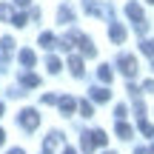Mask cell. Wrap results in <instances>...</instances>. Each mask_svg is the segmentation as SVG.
Segmentation results:
<instances>
[{
    "label": "cell",
    "mask_w": 154,
    "mask_h": 154,
    "mask_svg": "<svg viewBox=\"0 0 154 154\" xmlns=\"http://www.w3.org/2000/svg\"><path fill=\"white\" fill-rule=\"evenodd\" d=\"M17 123H20L26 131H34V128L40 126V114H37L34 109H23V111H20V117H17Z\"/></svg>",
    "instance_id": "obj_1"
},
{
    "label": "cell",
    "mask_w": 154,
    "mask_h": 154,
    "mask_svg": "<svg viewBox=\"0 0 154 154\" xmlns=\"http://www.w3.org/2000/svg\"><path fill=\"white\" fill-rule=\"evenodd\" d=\"M117 66H120V72L126 74V77L137 74V60H134L131 54H120V57H117Z\"/></svg>",
    "instance_id": "obj_2"
},
{
    "label": "cell",
    "mask_w": 154,
    "mask_h": 154,
    "mask_svg": "<svg viewBox=\"0 0 154 154\" xmlns=\"http://www.w3.org/2000/svg\"><path fill=\"white\" fill-rule=\"evenodd\" d=\"M11 51H14V40H11V37H3V40H0V69H6Z\"/></svg>",
    "instance_id": "obj_3"
},
{
    "label": "cell",
    "mask_w": 154,
    "mask_h": 154,
    "mask_svg": "<svg viewBox=\"0 0 154 154\" xmlns=\"http://www.w3.org/2000/svg\"><path fill=\"white\" fill-rule=\"evenodd\" d=\"M88 97H91L94 103H109V100H111V91L106 86H94V88H88Z\"/></svg>",
    "instance_id": "obj_4"
},
{
    "label": "cell",
    "mask_w": 154,
    "mask_h": 154,
    "mask_svg": "<svg viewBox=\"0 0 154 154\" xmlns=\"http://www.w3.org/2000/svg\"><path fill=\"white\" fill-rule=\"evenodd\" d=\"M60 140H63V134H60V131H51L49 137H46V143H43V154H51L57 146H60Z\"/></svg>",
    "instance_id": "obj_5"
},
{
    "label": "cell",
    "mask_w": 154,
    "mask_h": 154,
    "mask_svg": "<svg viewBox=\"0 0 154 154\" xmlns=\"http://www.w3.org/2000/svg\"><path fill=\"white\" fill-rule=\"evenodd\" d=\"M57 106H60V111L69 117V114L77 109V100H74V97H57Z\"/></svg>",
    "instance_id": "obj_6"
},
{
    "label": "cell",
    "mask_w": 154,
    "mask_h": 154,
    "mask_svg": "<svg viewBox=\"0 0 154 154\" xmlns=\"http://www.w3.org/2000/svg\"><path fill=\"white\" fill-rule=\"evenodd\" d=\"M109 37L114 40V43H123V40H126V29H123L120 23H111L109 26Z\"/></svg>",
    "instance_id": "obj_7"
},
{
    "label": "cell",
    "mask_w": 154,
    "mask_h": 154,
    "mask_svg": "<svg viewBox=\"0 0 154 154\" xmlns=\"http://www.w3.org/2000/svg\"><path fill=\"white\" fill-rule=\"evenodd\" d=\"M17 60H20V66H23V69H32L37 57H34V51H32V49H23L20 54H17Z\"/></svg>",
    "instance_id": "obj_8"
},
{
    "label": "cell",
    "mask_w": 154,
    "mask_h": 154,
    "mask_svg": "<svg viewBox=\"0 0 154 154\" xmlns=\"http://www.w3.org/2000/svg\"><path fill=\"white\" fill-rule=\"evenodd\" d=\"M126 14L131 17L134 23H140V20H146V17H143V9H140L137 3H128V6H126Z\"/></svg>",
    "instance_id": "obj_9"
},
{
    "label": "cell",
    "mask_w": 154,
    "mask_h": 154,
    "mask_svg": "<svg viewBox=\"0 0 154 154\" xmlns=\"http://www.w3.org/2000/svg\"><path fill=\"white\" fill-rule=\"evenodd\" d=\"M20 83H23L26 88H34V86H40V77L32 74V72H23V74H20Z\"/></svg>",
    "instance_id": "obj_10"
},
{
    "label": "cell",
    "mask_w": 154,
    "mask_h": 154,
    "mask_svg": "<svg viewBox=\"0 0 154 154\" xmlns=\"http://www.w3.org/2000/svg\"><path fill=\"white\" fill-rule=\"evenodd\" d=\"M40 46H43V49H54V46H57V37L51 32H43V34H40Z\"/></svg>",
    "instance_id": "obj_11"
},
{
    "label": "cell",
    "mask_w": 154,
    "mask_h": 154,
    "mask_svg": "<svg viewBox=\"0 0 154 154\" xmlns=\"http://www.w3.org/2000/svg\"><path fill=\"white\" fill-rule=\"evenodd\" d=\"M57 20H60V23H66V26H69V23L74 20V11L69 9V6H60V11H57Z\"/></svg>",
    "instance_id": "obj_12"
},
{
    "label": "cell",
    "mask_w": 154,
    "mask_h": 154,
    "mask_svg": "<svg viewBox=\"0 0 154 154\" xmlns=\"http://www.w3.org/2000/svg\"><path fill=\"white\" fill-rule=\"evenodd\" d=\"M69 69H72L74 77H83V60L80 57H69Z\"/></svg>",
    "instance_id": "obj_13"
},
{
    "label": "cell",
    "mask_w": 154,
    "mask_h": 154,
    "mask_svg": "<svg viewBox=\"0 0 154 154\" xmlns=\"http://www.w3.org/2000/svg\"><path fill=\"white\" fill-rule=\"evenodd\" d=\"M117 137H120V140H128V137H131V126H128V123H117Z\"/></svg>",
    "instance_id": "obj_14"
},
{
    "label": "cell",
    "mask_w": 154,
    "mask_h": 154,
    "mask_svg": "<svg viewBox=\"0 0 154 154\" xmlns=\"http://www.w3.org/2000/svg\"><path fill=\"white\" fill-rule=\"evenodd\" d=\"M91 149H94V137H91V131H86L83 134V151L91 154Z\"/></svg>",
    "instance_id": "obj_15"
},
{
    "label": "cell",
    "mask_w": 154,
    "mask_h": 154,
    "mask_svg": "<svg viewBox=\"0 0 154 154\" xmlns=\"http://www.w3.org/2000/svg\"><path fill=\"white\" fill-rule=\"evenodd\" d=\"M137 126H140V131H143L146 137H154V126H151V123H146V117H140Z\"/></svg>",
    "instance_id": "obj_16"
},
{
    "label": "cell",
    "mask_w": 154,
    "mask_h": 154,
    "mask_svg": "<svg viewBox=\"0 0 154 154\" xmlns=\"http://www.w3.org/2000/svg\"><path fill=\"white\" fill-rule=\"evenodd\" d=\"M97 77H100L103 83H111V77H114V74H111L109 66H100V69H97Z\"/></svg>",
    "instance_id": "obj_17"
},
{
    "label": "cell",
    "mask_w": 154,
    "mask_h": 154,
    "mask_svg": "<svg viewBox=\"0 0 154 154\" xmlns=\"http://www.w3.org/2000/svg\"><path fill=\"white\" fill-rule=\"evenodd\" d=\"M83 9H86L88 14H100V11H103V9H100L97 3H94V0H83Z\"/></svg>",
    "instance_id": "obj_18"
},
{
    "label": "cell",
    "mask_w": 154,
    "mask_h": 154,
    "mask_svg": "<svg viewBox=\"0 0 154 154\" xmlns=\"http://www.w3.org/2000/svg\"><path fill=\"white\" fill-rule=\"evenodd\" d=\"M91 137H94V146H106V143H109L106 131H100V128H97V131H91Z\"/></svg>",
    "instance_id": "obj_19"
},
{
    "label": "cell",
    "mask_w": 154,
    "mask_h": 154,
    "mask_svg": "<svg viewBox=\"0 0 154 154\" xmlns=\"http://www.w3.org/2000/svg\"><path fill=\"white\" fill-rule=\"evenodd\" d=\"M140 51L149 54V57H154V40H143V43H140Z\"/></svg>",
    "instance_id": "obj_20"
},
{
    "label": "cell",
    "mask_w": 154,
    "mask_h": 154,
    "mask_svg": "<svg viewBox=\"0 0 154 154\" xmlns=\"http://www.w3.org/2000/svg\"><path fill=\"white\" fill-rule=\"evenodd\" d=\"M46 66H49V72H51V74L60 72V60H57V57H49V60H46Z\"/></svg>",
    "instance_id": "obj_21"
},
{
    "label": "cell",
    "mask_w": 154,
    "mask_h": 154,
    "mask_svg": "<svg viewBox=\"0 0 154 154\" xmlns=\"http://www.w3.org/2000/svg\"><path fill=\"white\" fill-rule=\"evenodd\" d=\"M80 114H83V117H91V114H94V109H91L88 100H83V103H80Z\"/></svg>",
    "instance_id": "obj_22"
},
{
    "label": "cell",
    "mask_w": 154,
    "mask_h": 154,
    "mask_svg": "<svg viewBox=\"0 0 154 154\" xmlns=\"http://www.w3.org/2000/svg\"><path fill=\"white\" fill-rule=\"evenodd\" d=\"M11 23L23 29V26H26V23H29V17H26V14H11Z\"/></svg>",
    "instance_id": "obj_23"
},
{
    "label": "cell",
    "mask_w": 154,
    "mask_h": 154,
    "mask_svg": "<svg viewBox=\"0 0 154 154\" xmlns=\"http://www.w3.org/2000/svg\"><path fill=\"white\" fill-rule=\"evenodd\" d=\"M0 20H11V9L6 3H0Z\"/></svg>",
    "instance_id": "obj_24"
},
{
    "label": "cell",
    "mask_w": 154,
    "mask_h": 154,
    "mask_svg": "<svg viewBox=\"0 0 154 154\" xmlns=\"http://www.w3.org/2000/svg\"><path fill=\"white\" fill-rule=\"evenodd\" d=\"M126 111H128V109H126V106L120 103V106H117V109H114V117H117V120H123V117H126Z\"/></svg>",
    "instance_id": "obj_25"
},
{
    "label": "cell",
    "mask_w": 154,
    "mask_h": 154,
    "mask_svg": "<svg viewBox=\"0 0 154 154\" xmlns=\"http://www.w3.org/2000/svg\"><path fill=\"white\" fill-rule=\"evenodd\" d=\"M143 91H146V94L154 91V80H146V83H143Z\"/></svg>",
    "instance_id": "obj_26"
},
{
    "label": "cell",
    "mask_w": 154,
    "mask_h": 154,
    "mask_svg": "<svg viewBox=\"0 0 154 154\" xmlns=\"http://www.w3.org/2000/svg\"><path fill=\"white\" fill-rule=\"evenodd\" d=\"M43 103L51 106V103H57V97H54V94H43Z\"/></svg>",
    "instance_id": "obj_27"
},
{
    "label": "cell",
    "mask_w": 154,
    "mask_h": 154,
    "mask_svg": "<svg viewBox=\"0 0 154 154\" xmlns=\"http://www.w3.org/2000/svg\"><path fill=\"white\" fill-rule=\"evenodd\" d=\"M14 3H17V6H23V9H26V6L32 3V0H14Z\"/></svg>",
    "instance_id": "obj_28"
},
{
    "label": "cell",
    "mask_w": 154,
    "mask_h": 154,
    "mask_svg": "<svg viewBox=\"0 0 154 154\" xmlns=\"http://www.w3.org/2000/svg\"><path fill=\"white\" fill-rule=\"evenodd\" d=\"M3 143H6V131L0 128V146H3Z\"/></svg>",
    "instance_id": "obj_29"
},
{
    "label": "cell",
    "mask_w": 154,
    "mask_h": 154,
    "mask_svg": "<svg viewBox=\"0 0 154 154\" xmlns=\"http://www.w3.org/2000/svg\"><path fill=\"white\" fill-rule=\"evenodd\" d=\"M134 154H149V151H146V149H134Z\"/></svg>",
    "instance_id": "obj_30"
},
{
    "label": "cell",
    "mask_w": 154,
    "mask_h": 154,
    "mask_svg": "<svg viewBox=\"0 0 154 154\" xmlns=\"http://www.w3.org/2000/svg\"><path fill=\"white\" fill-rule=\"evenodd\" d=\"M9 154H23V149H11V151H9Z\"/></svg>",
    "instance_id": "obj_31"
},
{
    "label": "cell",
    "mask_w": 154,
    "mask_h": 154,
    "mask_svg": "<svg viewBox=\"0 0 154 154\" xmlns=\"http://www.w3.org/2000/svg\"><path fill=\"white\" fill-rule=\"evenodd\" d=\"M63 154H77V151H74V149H66V151H63Z\"/></svg>",
    "instance_id": "obj_32"
},
{
    "label": "cell",
    "mask_w": 154,
    "mask_h": 154,
    "mask_svg": "<svg viewBox=\"0 0 154 154\" xmlns=\"http://www.w3.org/2000/svg\"><path fill=\"white\" fill-rule=\"evenodd\" d=\"M3 111H6V106H3V103H0V114H3Z\"/></svg>",
    "instance_id": "obj_33"
},
{
    "label": "cell",
    "mask_w": 154,
    "mask_h": 154,
    "mask_svg": "<svg viewBox=\"0 0 154 154\" xmlns=\"http://www.w3.org/2000/svg\"><path fill=\"white\" fill-rule=\"evenodd\" d=\"M149 154H154V146H151V149H149Z\"/></svg>",
    "instance_id": "obj_34"
},
{
    "label": "cell",
    "mask_w": 154,
    "mask_h": 154,
    "mask_svg": "<svg viewBox=\"0 0 154 154\" xmlns=\"http://www.w3.org/2000/svg\"><path fill=\"white\" fill-rule=\"evenodd\" d=\"M106 154H114V151H106Z\"/></svg>",
    "instance_id": "obj_35"
},
{
    "label": "cell",
    "mask_w": 154,
    "mask_h": 154,
    "mask_svg": "<svg viewBox=\"0 0 154 154\" xmlns=\"http://www.w3.org/2000/svg\"><path fill=\"white\" fill-rule=\"evenodd\" d=\"M149 3H154V0H149Z\"/></svg>",
    "instance_id": "obj_36"
},
{
    "label": "cell",
    "mask_w": 154,
    "mask_h": 154,
    "mask_svg": "<svg viewBox=\"0 0 154 154\" xmlns=\"http://www.w3.org/2000/svg\"><path fill=\"white\" fill-rule=\"evenodd\" d=\"M151 69H154V66H151Z\"/></svg>",
    "instance_id": "obj_37"
}]
</instances>
